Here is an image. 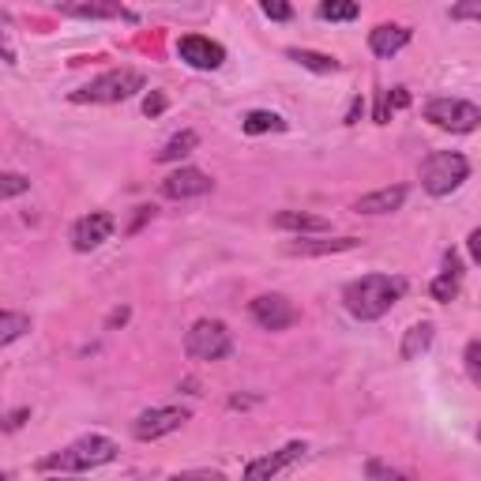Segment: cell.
Wrapping results in <instances>:
<instances>
[{
  "instance_id": "6da1fadb",
  "label": "cell",
  "mask_w": 481,
  "mask_h": 481,
  "mask_svg": "<svg viewBox=\"0 0 481 481\" xmlns=\"http://www.w3.org/2000/svg\"><path fill=\"white\" fill-rule=\"evenodd\" d=\"M406 294V278L402 275H361L358 282H350L343 290L346 312L358 319H380L384 312L395 309V301Z\"/></svg>"
},
{
  "instance_id": "7a4b0ae2",
  "label": "cell",
  "mask_w": 481,
  "mask_h": 481,
  "mask_svg": "<svg viewBox=\"0 0 481 481\" xmlns=\"http://www.w3.org/2000/svg\"><path fill=\"white\" fill-rule=\"evenodd\" d=\"M117 459V444L110 436H79L76 444H68L64 452L57 455H46L38 462V470H61V474H83V470H95L105 467V462Z\"/></svg>"
},
{
  "instance_id": "3957f363",
  "label": "cell",
  "mask_w": 481,
  "mask_h": 481,
  "mask_svg": "<svg viewBox=\"0 0 481 481\" xmlns=\"http://www.w3.org/2000/svg\"><path fill=\"white\" fill-rule=\"evenodd\" d=\"M147 87L144 72H136V68H113V72H102L98 79H91L87 87H79V91H72V102L87 105H113V102H129L132 95H139Z\"/></svg>"
},
{
  "instance_id": "277c9868",
  "label": "cell",
  "mask_w": 481,
  "mask_h": 481,
  "mask_svg": "<svg viewBox=\"0 0 481 481\" xmlns=\"http://www.w3.org/2000/svg\"><path fill=\"white\" fill-rule=\"evenodd\" d=\"M470 177V162H467V154H459V151H433L429 158H425V166H421V188L429 192V195H452L462 181Z\"/></svg>"
},
{
  "instance_id": "5b68a950",
  "label": "cell",
  "mask_w": 481,
  "mask_h": 481,
  "mask_svg": "<svg viewBox=\"0 0 481 481\" xmlns=\"http://www.w3.org/2000/svg\"><path fill=\"white\" fill-rule=\"evenodd\" d=\"M185 350L195 361H222L234 350V335L222 319H195L185 335Z\"/></svg>"
},
{
  "instance_id": "8992f818",
  "label": "cell",
  "mask_w": 481,
  "mask_h": 481,
  "mask_svg": "<svg viewBox=\"0 0 481 481\" xmlns=\"http://www.w3.org/2000/svg\"><path fill=\"white\" fill-rule=\"evenodd\" d=\"M425 120H433L444 132H474L481 124V110L467 98H433L425 105Z\"/></svg>"
},
{
  "instance_id": "52a82bcc",
  "label": "cell",
  "mask_w": 481,
  "mask_h": 481,
  "mask_svg": "<svg viewBox=\"0 0 481 481\" xmlns=\"http://www.w3.org/2000/svg\"><path fill=\"white\" fill-rule=\"evenodd\" d=\"M248 316H253L263 331H286L301 319V312L282 294H260L253 305H248Z\"/></svg>"
},
{
  "instance_id": "ba28073f",
  "label": "cell",
  "mask_w": 481,
  "mask_h": 481,
  "mask_svg": "<svg viewBox=\"0 0 481 481\" xmlns=\"http://www.w3.org/2000/svg\"><path fill=\"white\" fill-rule=\"evenodd\" d=\"M188 418H192V414H188V410H181V406H154V410H144V414L136 418L132 436H136V440H158V436H170V433L181 429V425H185Z\"/></svg>"
},
{
  "instance_id": "9c48e42d",
  "label": "cell",
  "mask_w": 481,
  "mask_h": 481,
  "mask_svg": "<svg viewBox=\"0 0 481 481\" xmlns=\"http://www.w3.org/2000/svg\"><path fill=\"white\" fill-rule=\"evenodd\" d=\"M177 57H181L188 68H200V72H215L222 68L226 61V49L219 42L203 38V34H185L181 42H177Z\"/></svg>"
},
{
  "instance_id": "30bf717a",
  "label": "cell",
  "mask_w": 481,
  "mask_h": 481,
  "mask_svg": "<svg viewBox=\"0 0 481 481\" xmlns=\"http://www.w3.org/2000/svg\"><path fill=\"white\" fill-rule=\"evenodd\" d=\"M113 215H105V211H91V215H83L76 226H72V248L76 253H95L98 245H105L113 237Z\"/></svg>"
},
{
  "instance_id": "8fae6325",
  "label": "cell",
  "mask_w": 481,
  "mask_h": 481,
  "mask_svg": "<svg viewBox=\"0 0 481 481\" xmlns=\"http://www.w3.org/2000/svg\"><path fill=\"white\" fill-rule=\"evenodd\" d=\"M211 188H215V181H211L203 170H195V166L173 170L166 181H162V195H166V200H195V195H207Z\"/></svg>"
},
{
  "instance_id": "7c38bea8",
  "label": "cell",
  "mask_w": 481,
  "mask_h": 481,
  "mask_svg": "<svg viewBox=\"0 0 481 481\" xmlns=\"http://www.w3.org/2000/svg\"><path fill=\"white\" fill-rule=\"evenodd\" d=\"M305 452H309V448H305V440H290L286 448H278V452H271V455H263V459H253V462H248V467H245V477H248V481L275 477V474H282V470H290Z\"/></svg>"
},
{
  "instance_id": "4fadbf2b",
  "label": "cell",
  "mask_w": 481,
  "mask_h": 481,
  "mask_svg": "<svg viewBox=\"0 0 481 481\" xmlns=\"http://www.w3.org/2000/svg\"><path fill=\"white\" fill-rule=\"evenodd\" d=\"M410 46V27H399V23H380L369 30V49L377 57H395L399 49Z\"/></svg>"
},
{
  "instance_id": "5bb4252c",
  "label": "cell",
  "mask_w": 481,
  "mask_h": 481,
  "mask_svg": "<svg viewBox=\"0 0 481 481\" xmlns=\"http://www.w3.org/2000/svg\"><path fill=\"white\" fill-rule=\"evenodd\" d=\"M402 203H406V188L402 185H391V188L361 195V200L353 203V211H358V215H391V211H399Z\"/></svg>"
},
{
  "instance_id": "9a60e30c",
  "label": "cell",
  "mask_w": 481,
  "mask_h": 481,
  "mask_svg": "<svg viewBox=\"0 0 481 481\" xmlns=\"http://www.w3.org/2000/svg\"><path fill=\"white\" fill-rule=\"evenodd\" d=\"M64 15H76V20H117L124 15L120 0H61Z\"/></svg>"
},
{
  "instance_id": "2e32d148",
  "label": "cell",
  "mask_w": 481,
  "mask_h": 481,
  "mask_svg": "<svg viewBox=\"0 0 481 481\" xmlns=\"http://www.w3.org/2000/svg\"><path fill=\"white\" fill-rule=\"evenodd\" d=\"M271 222L278 229H294V234H324V229H331L324 215H309V211H278Z\"/></svg>"
},
{
  "instance_id": "e0dca14e",
  "label": "cell",
  "mask_w": 481,
  "mask_h": 481,
  "mask_svg": "<svg viewBox=\"0 0 481 481\" xmlns=\"http://www.w3.org/2000/svg\"><path fill=\"white\" fill-rule=\"evenodd\" d=\"M429 346H433V324H429V319H421V324L406 328L402 346H399V358H402V361H418Z\"/></svg>"
},
{
  "instance_id": "ac0fdd59",
  "label": "cell",
  "mask_w": 481,
  "mask_h": 481,
  "mask_svg": "<svg viewBox=\"0 0 481 481\" xmlns=\"http://www.w3.org/2000/svg\"><path fill=\"white\" fill-rule=\"evenodd\" d=\"M358 237H335V241H294L290 256H331V253H350L358 248Z\"/></svg>"
},
{
  "instance_id": "d6986e66",
  "label": "cell",
  "mask_w": 481,
  "mask_h": 481,
  "mask_svg": "<svg viewBox=\"0 0 481 481\" xmlns=\"http://www.w3.org/2000/svg\"><path fill=\"white\" fill-rule=\"evenodd\" d=\"M241 129H245L248 136H263V132H286V120H282L278 113H271V110H253V113H245Z\"/></svg>"
},
{
  "instance_id": "ffe728a7",
  "label": "cell",
  "mask_w": 481,
  "mask_h": 481,
  "mask_svg": "<svg viewBox=\"0 0 481 481\" xmlns=\"http://www.w3.org/2000/svg\"><path fill=\"white\" fill-rule=\"evenodd\" d=\"M195 147H200V136H195L192 129H185V132H177L162 151H158V162H181V158L192 154Z\"/></svg>"
},
{
  "instance_id": "44dd1931",
  "label": "cell",
  "mask_w": 481,
  "mask_h": 481,
  "mask_svg": "<svg viewBox=\"0 0 481 481\" xmlns=\"http://www.w3.org/2000/svg\"><path fill=\"white\" fill-rule=\"evenodd\" d=\"M27 331H30V316L27 312H0V350L20 343Z\"/></svg>"
},
{
  "instance_id": "7402d4cb",
  "label": "cell",
  "mask_w": 481,
  "mask_h": 481,
  "mask_svg": "<svg viewBox=\"0 0 481 481\" xmlns=\"http://www.w3.org/2000/svg\"><path fill=\"white\" fill-rule=\"evenodd\" d=\"M319 20H328V23H350V20H358L361 15V4L358 0H324V4L316 8Z\"/></svg>"
},
{
  "instance_id": "603a6c76",
  "label": "cell",
  "mask_w": 481,
  "mask_h": 481,
  "mask_svg": "<svg viewBox=\"0 0 481 481\" xmlns=\"http://www.w3.org/2000/svg\"><path fill=\"white\" fill-rule=\"evenodd\" d=\"M290 61H297L301 68H309V72H319V76H331L338 72V61L328 57V53H312V49H290Z\"/></svg>"
},
{
  "instance_id": "cb8c5ba5",
  "label": "cell",
  "mask_w": 481,
  "mask_h": 481,
  "mask_svg": "<svg viewBox=\"0 0 481 481\" xmlns=\"http://www.w3.org/2000/svg\"><path fill=\"white\" fill-rule=\"evenodd\" d=\"M459 278H462V275H452V271H444L440 278H433V286H429L433 301H452V297L459 294Z\"/></svg>"
},
{
  "instance_id": "d4e9b609",
  "label": "cell",
  "mask_w": 481,
  "mask_h": 481,
  "mask_svg": "<svg viewBox=\"0 0 481 481\" xmlns=\"http://www.w3.org/2000/svg\"><path fill=\"white\" fill-rule=\"evenodd\" d=\"M30 192V181L23 173H0V200H12V195Z\"/></svg>"
},
{
  "instance_id": "484cf974",
  "label": "cell",
  "mask_w": 481,
  "mask_h": 481,
  "mask_svg": "<svg viewBox=\"0 0 481 481\" xmlns=\"http://www.w3.org/2000/svg\"><path fill=\"white\" fill-rule=\"evenodd\" d=\"M260 8L267 20H275V23H290L294 20V4L290 0H260Z\"/></svg>"
},
{
  "instance_id": "4316f807",
  "label": "cell",
  "mask_w": 481,
  "mask_h": 481,
  "mask_svg": "<svg viewBox=\"0 0 481 481\" xmlns=\"http://www.w3.org/2000/svg\"><path fill=\"white\" fill-rule=\"evenodd\" d=\"M452 20H455V23H474V20H481V0H455V4H452Z\"/></svg>"
},
{
  "instance_id": "83f0119b",
  "label": "cell",
  "mask_w": 481,
  "mask_h": 481,
  "mask_svg": "<svg viewBox=\"0 0 481 481\" xmlns=\"http://www.w3.org/2000/svg\"><path fill=\"white\" fill-rule=\"evenodd\" d=\"M467 372H470L474 384H481V343H477V338L467 346Z\"/></svg>"
},
{
  "instance_id": "f1b7e54d",
  "label": "cell",
  "mask_w": 481,
  "mask_h": 481,
  "mask_svg": "<svg viewBox=\"0 0 481 481\" xmlns=\"http://www.w3.org/2000/svg\"><path fill=\"white\" fill-rule=\"evenodd\" d=\"M166 105H170V102H166L162 91H151V95L144 98V113H147V117H162V113H166Z\"/></svg>"
},
{
  "instance_id": "f546056e",
  "label": "cell",
  "mask_w": 481,
  "mask_h": 481,
  "mask_svg": "<svg viewBox=\"0 0 481 481\" xmlns=\"http://www.w3.org/2000/svg\"><path fill=\"white\" fill-rule=\"evenodd\" d=\"M30 418V410L27 406H20V410H12V414H4V418H0V429H4V433H12V429H20V425Z\"/></svg>"
},
{
  "instance_id": "4dcf8cb0",
  "label": "cell",
  "mask_w": 481,
  "mask_h": 481,
  "mask_svg": "<svg viewBox=\"0 0 481 481\" xmlns=\"http://www.w3.org/2000/svg\"><path fill=\"white\" fill-rule=\"evenodd\" d=\"M365 474H369V477H391V481H399V477H406V474H399V470H391V467H384V462H377V459H372V462H369V467H365Z\"/></svg>"
},
{
  "instance_id": "1f68e13d",
  "label": "cell",
  "mask_w": 481,
  "mask_h": 481,
  "mask_svg": "<svg viewBox=\"0 0 481 481\" xmlns=\"http://www.w3.org/2000/svg\"><path fill=\"white\" fill-rule=\"evenodd\" d=\"M387 95V105L391 110H402V105H410V95L402 91V87H395V91H384Z\"/></svg>"
},
{
  "instance_id": "d6a6232c",
  "label": "cell",
  "mask_w": 481,
  "mask_h": 481,
  "mask_svg": "<svg viewBox=\"0 0 481 481\" xmlns=\"http://www.w3.org/2000/svg\"><path fill=\"white\" fill-rule=\"evenodd\" d=\"M129 316H132V309H113L110 319H105V328H110V331L113 328H124V324H129Z\"/></svg>"
},
{
  "instance_id": "836d02e7",
  "label": "cell",
  "mask_w": 481,
  "mask_h": 481,
  "mask_svg": "<svg viewBox=\"0 0 481 481\" xmlns=\"http://www.w3.org/2000/svg\"><path fill=\"white\" fill-rule=\"evenodd\" d=\"M467 248H470V260L477 263V260H481V229H470V237H467Z\"/></svg>"
},
{
  "instance_id": "e575fe53",
  "label": "cell",
  "mask_w": 481,
  "mask_h": 481,
  "mask_svg": "<svg viewBox=\"0 0 481 481\" xmlns=\"http://www.w3.org/2000/svg\"><path fill=\"white\" fill-rule=\"evenodd\" d=\"M361 113H365V102H361V98H353V102H350V110H346V120H343V124H358V117H361Z\"/></svg>"
},
{
  "instance_id": "d590c367",
  "label": "cell",
  "mask_w": 481,
  "mask_h": 481,
  "mask_svg": "<svg viewBox=\"0 0 481 481\" xmlns=\"http://www.w3.org/2000/svg\"><path fill=\"white\" fill-rule=\"evenodd\" d=\"M391 120V105H387V95H380L377 102V124H387Z\"/></svg>"
},
{
  "instance_id": "8d00e7d4",
  "label": "cell",
  "mask_w": 481,
  "mask_h": 481,
  "mask_svg": "<svg viewBox=\"0 0 481 481\" xmlns=\"http://www.w3.org/2000/svg\"><path fill=\"white\" fill-rule=\"evenodd\" d=\"M0 57H4L8 64H15V49H12L8 38H4V27H0Z\"/></svg>"
},
{
  "instance_id": "74e56055",
  "label": "cell",
  "mask_w": 481,
  "mask_h": 481,
  "mask_svg": "<svg viewBox=\"0 0 481 481\" xmlns=\"http://www.w3.org/2000/svg\"><path fill=\"white\" fill-rule=\"evenodd\" d=\"M0 481H4V470H0Z\"/></svg>"
}]
</instances>
